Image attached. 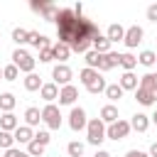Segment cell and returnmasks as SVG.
I'll use <instances>...</instances> for the list:
<instances>
[{"instance_id": "obj_1", "label": "cell", "mask_w": 157, "mask_h": 157, "mask_svg": "<svg viewBox=\"0 0 157 157\" xmlns=\"http://www.w3.org/2000/svg\"><path fill=\"white\" fill-rule=\"evenodd\" d=\"M56 29H59V42L66 44L71 52L86 54L91 52L93 39L101 37V29L83 15H76L69 7H59V17H56Z\"/></svg>"}, {"instance_id": "obj_2", "label": "cell", "mask_w": 157, "mask_h": 157, "mask_svg": "<svg viewBox=\"0 0 157 157\" xmlns=\"http://www.w3.org/2000/svg\"><path fill=\"white\" fill-rule=\"evenodd\" d=\"M86 140H88L91 145H96V147L105 140V125H103L101 118H93V120L86 123Z\"/></svg>"}, {"instance_id": "obj_3", "label": "cell", "mask_w": 157, "mask_h": 157, "mask_svg": "<svg viewBox=\"0 0 157 157\" xmlns=\"http://www.w3.org/2000/svg\"><path fill=\"white\" fill-rule=\"evenodd\" d=\"M12 64L17 66V71L32 74V71H34V64H37V61L32 59V54H29L27 49H20V47H17V49L12 52Z\"/></svg>"}, {"instance_id": "obj_4", "label": "cell", "mask_w": 157, "mask_h": 157, "mask_svg": "<svg viewBox=\"0 0 157 157\" xmlns=\"http://www.w3.org/2000/svg\"><path fill=\"white\" fill-rule=\"evenodd\" d=\"M42 120L47 123L49 130H59V128H61V113H59V108H56L54 103H47V105L42 108Z\"/></svg>"}, {"instance_id": "obj_5", "label": "cell", "mask_w": 157, "mask_h": 157, "mask_svg": "<svg viewBox=\"0 0 157 157\" xmlns=\"http://www.w3.org/2000/svg\"><path fill=\"white\" fill-rule=\"evenodd\" d=\"M128 132H130V123L128 120H115V123H110L108 128H105V137L108 140H123V137H128Z\"/></svg>"}, {"instance_id": "obj_6", "label": "cell", "mask_w": 157, "mask_h": 157, "mask_svg": "<svg viewBox=\"0 0 157 157\" xmlns=\"http://www.w3.org/2000/svg\"><path fill=\"white\" fill-rule=\"evenodd\" d=\"M86 110L83 108H71V113H69V128L74 130V132H78V130H83L86 128Z\"/></svg>"}, {"instance_id": "obj_7", "label": "cell", "mask_w": 157, "mask_h": 157, "mask_svg": "<svg viewBox=\"0 0 157 157\" xmlns=\"http://www.w3.org/2000/svg\"><path fill=\"white\" fill-rule=\"evenodd\" d=\"M142 37H145V32H142V27H137V25H130L128 29H125V37H123V42H125V47H137L140 42H142Z\"/></svg>"}, {"instance_id": "obj_8", "label": "cell", "mask_w": 157, "mask_h": 157, "mask_svg": "<svg viewBox=\"0 0 157 157\" xmlns=\"http://www.w3.org/2000/svg\"><path fill=\"white\" fill-rule=\"evenodd\" d=\"M52 76H54V83H56V86H59V83H61V86H69V81H71L74 74H71V69H69L66 64H56V66L52 69Z\"/></svg>"}, {"instance_id": "obj_9", "label": "cell", "mask_w": 157, "mask_h": 157, "mask_svg": "<svg viewBox=\"0 0 157 157\" xmlns=\"http://www.w3.org/2000/svg\"><path fill=\"white\" fill-rule=\"evenodd\" d=\"M78 98V88L76 86H61V91H59V105H74V101Z\"/></svg>"}, {"instance_id": "obj_10", "label": "cell", "mask_w": 157, "mask_h": 157, "mask_svg": "<svg viewBox=\"0 0 157 157\" xmlns=\"http://www.w3.org/2000/svg\"><path fill=\"white\" fill-rule=\"evenodd\" d=\"M12 137H15V142H20V145H29V142L34 140V130L27 128V125H17V130L12 132Z\"/></svg>"}, {"instance_id": "obj_11", "label": "cell", "mask_w": 157, "mask_h": 157, "mask_svg": "<svg viewBox=\"0 0 157 157\" xmlns=\"http://www.w3.org/2000/svg\"><path fill=\"white\" fill-rule=\"evenodd\" d=\"M135 101H137L140 105H155V103H157V91L135 88Z\"/></svg>"}, {"instance_id": "obj_12", "label": "cell", "mask_w": 157, "mask_h": 157, "mask_svg": "<svg viewBox=\"0 0 157 157\" xmlns=\"http://www.w3.org/2000/svg\"><path fill=\"white\" fill-rule=\"evenodd\" d=\"M101 120H103V125H110V123L120 120V115H118V108H115L113 103L103 105V108H101Z\"/></svg>"}, {"instance_id": "obj_13", "label": "cell", "mask_w": 157, "mask_h": 157, "mask_svg": "<svg viewBox=\"0 0 157 157\" xmlns=\"http://www.w3.org/2000/svg\"><path fill=\"white\" fill-rule=\"evenodd\" d=\"M150 128V115L145 113H135L132 120H130V130H137V132H145Z\"/></svg>"}, {"instance_id": "obj_14", "label": "cell", "mask_w": 157, "mask_h": 157, "mask_svg": "<svg viewBox=\"0 0 157 157\" xmlns=\"http://www.w3.org/2000/svg\"><path fill=\"white\" fill-rule=\"evenodd\" d=\"M39 96H42L47 103H52V101H56V98H59V86H56V83H42Z\"/></svg>"}, {"instance_id": "obj_15", "label": "cell", "mask_w": 157, "mask_h": 157, "mask_svg": "<svg viewBox=\"0 0 157 157\" xmlns=\"http://www.w3.org/2000/svg\"><path fill=\"white\" fill-rule=\"evenodd\" d=\"M17 118L12 115V113H2L0 115V130H5V132H15L17 130Z\"/></svg>"}, {"instance_id": "obj_16", "label": "cell", "mask_w": 157, "mask_h": 157, "mask_svg": "<svg viewBox=\"0 0 157 157\" xmlns=\"http://www.w3.org/2000/svg\"><path fill=\"white\" fill-rule=\"evenodd\" d=\"M123 37H125V29H123V27H120L118 22H113V25H110V27L105 29V39H108L110 44H113V42H120Z\"/></svg>"}, {"instance_id": "obj_17", "label": "cell", "mask_w": 157, "mask_h": 157, "mask_svg": "<svg viewBox=\"0 0 157 157\" xmlns=\"http://www.w3.org/2000/svg\"><path fill=\"white\" fill-rule=\"evenodd\" d=\"M78 78H81V83L88 88L93 81H98V78H101V74H98L96 69H88V66H86V69H81V71H78Z\"/></svg>"}, {"instance_id": "obj_18", "label": "cell", "mask_w": 157, "mask_h": 157, "mask_svg": "<svg viewBox=\"0 0 157 157\" xmlns=\"http://www.w3.org/2000/svg\"><path fill=\"white\" fill-rule=\"evenodd\" d=\"M123 91H135L137 88V76L132 74V71H125L123 76H120V83H118Z\"/></svg>"}, {"instance_id": "obj_19", "label": "cell", "mask_w": 157, "mask_h": 157, "mask_svg": "<svg viewBox=\"0 0 157 157\" xmlns=\"http://www.w3.org/2000/svg\"><path fill=\"white\" fill-rule=\"evenodd\" d=\"M27 44H32L34 49H44V47H49V39L44 34H39V32H29L27 34Z\"/></svg>"}, {"instance_id": "obj_20", "label": "cell", "mask_w": 157, "mask_h": 157, "mask_svg": "<svg viewBox=\"0 0 157 157\" xmlns=\"http://www.w3.org/2000/svg\"><path fill=\"white\" fill-rule=\"evenodd\" d=\"M39 120H42V110H39V108H27V110H25V123H27V128L39 125Z\"/></svg>"}, {"instance_id": "obj_21", "label": "cell", "mask_w": 157, "mask_h": 157, "mask_svg": "<svg viewBox=\"0 0 157 157\" xmlns=\"http://www.w3.org/2000/svg\"><path fill=\"white\" fill-rule=\"evenodd\" d=\"M52 52H54V59H59L61 64H64V61L71 56V49H69L66 44H61V42H56V44L52 47Z\"/></svg>"}, {"instance_id": "obj_22", "label": "cell", "mask_w": 157, "mask_h": 157, "mask_svg": "<svg viewBox=\"0 0 157 157\" xmlns=\"http://www.w3.org/2000/svg\"><path fill=\"white\" fill-rule=\"evenodd\" d=\"M91 49H93V52H98V54H108V52H110V42L105 39V34H101L98 39H93Z\"/></svg>"}, {"instance_id": "obj_23", "label": "cell", "mask_w": 157, "mask_h": 157, "mask_svg": "<svg viewBox=\"0 0 157 157\" xmlns=\"http://www.w3.org/2000/svg\"><path fill=\"white\" fill-rule=\"evenodd\" d=\"M103 93H105V98H110V101H120V98H123V93H125V91H123V88H120V86H118V83H108V86H105V91H103Z\"/></svg>"}, {"instance_id": "obj_24", "label": "cell", "mask_w": 157, "mask_h": 157, "mask_svg": "<svg viewBox=\"0 0 157 157\" xmlns=\"http://www.w3.org/2000/svg\"><path fill=\"white\" fill-rule=\"evenodd\" d=\"M15 96L12 93H0V110H5V113H12V108H15Z\"/></svg>"}, {"instance_id": "obj_25", "label": "cell", "mask_w": 157, "mask_h": 157, "mask_svg": "<svg viewBox=\"0 0 157 157\" xmlns=\"http://www.w3.org/2000/svg\"><path fill=\"white\" fill-rule=\"evenodd\" d=\"M118 66H123L125 71H132V69L137 66V56H132V54L125 52V54H120V64H118Z\"/></svg>"}, {"instance_id": "obj_26", "label": "cell", "mask_w": 157, "mask_h": 157, "mask_svg": "<svg viewBox=\"0 0 157 157\" xmlns=\"http://www.w3.org/2000/svg\"><path fill=\"white\" fill-rule=\"evenodd\" d=\"M25 88L27 91H39L42 88V78L32 71V74H27V78H25Z\"/></svg>"}, {"instance_id": "obj_27", "label": "cell", "mask_w": 157, "mask_h": 157, "mask_svg": "<svg viewBox=\"0 0 157 157\" xmlns=\"http://www.w3.org/2000/svg\"><path fill=\"white\" fill-rule=\"evenodd\" d=\"M137 88H145V91H157V83H155V74H145L137 83Z\"/></svg>"}, {"instance_id": "obj_28", "label": "cell", "mask_w": 157, "mask_h": 157, "mask_svg": "<svg viewBox=\"0 0 157 157\" xmlns=\"http://www.w3.org/2000/svg\"><path fill=\"white\" fill-rule=\"evenodd\" d=\"M137 61H140L142 66H152V64L157 61V54H155V52H150V49H145V52H140Z\"/></svg>"}, {"instance_id": "obj_29", "label": "cell", "mask_w": 157, "mask_h": 157, "mask_svg": "<svg viewBox=\"0 0 157 157\" xmlns=\"http://www.w3.org/2000/svg\"><path fill=\"white\" fill-rule=\"evenodd\" d=\"M66 152H69V157H83V142H78V140L69 142L66 145Z\"/></svg>"}, {"instance_id": "obj_30", "label": "cell", "mask_w": 157, "mask_h": 157, "mask_svg": "<svg viewBox=\"0 0 157 157\" xmlns=\"http://www.w3.org/2000/svg\"><path fill=\"white\" fill-rule=\"evenodd\" d=\"M42 17H44V20H49V22H52V20H56V17H59V7H56L54 2H47V7L42 10Z\"/></svg>"}, {"instance_id": "obj_31", "label": "cell", "mask_w": 157, "mask_h": 157, "mask_svg": "<svg viewBox=\"0 0 157 157\" xmlns=\"http://www.w3.org/2000/svg\"><path fill=\"white\" fill-rule=\"evenodd\" d=\"M101 56L103 54H98V52H86V64H88V69H96L98 71V64H101Z\"/></svg>"}, {"instance_id": "obj_32", "label": "cell", "mask_w": 157, "mask_h": 157, "mask_svg": "<svg viewBox=\"0 0 157 157\" xmlns=\"http://www.w3.org/2000/svg\"><path fill=\"white\" fill-rule=\"evenodd\" d=\"M27 34H29V29L15 27V29H12V42H15V44H25V42H27Z\"/></svg>"}, {"instance_id": "obj_33", "label": "cell", "mask_w": 157, "mask_h": 157, "mask_svg": "<svg viewBox=\"0 0 157 157\" xmlns=\"http://www.w3.org/2000/svg\"><path fill=\"white\" fill-rule=\"evenodd\" d=\"M17 76H20V71H17V66H15V64L2 66V78H5V81H15Z\"/></svg>"}, {"instance_id": "obj_34", "label": "cell", "mask_w": 157, "mask_h": 157, "mask_svg": "<svg viewBox=\"0 0 157 157\" xmlns=\"http://www.w3.org/2000/svg\"><path fill=\"white\" fill-rule=\"evenodd\" d=\"M15 145V137H12V132H5V130H0V147L2 150H10Z\"/></svg>"}, {"instance_id": "obj_35", "label": "cell", "mask_w": 157, "mask_h": 157, "mask_svg": "<svg viewBox=\"0 0 157 157\" xmlns=\"http://www.w3.org/2000/svg\"><path fill=\"white\" fill-rule=\"evenodd\" d=\"M27 155H29V157H42V155H44V147H42L39 142L32 140V142L27 145Z\"/></svg>"}, {"instance_id": "obj_36", "label": "cell", "mask_w": 157, "mask_h": 157, "mask_svg": "<svg viewBox=\"0 0 157 157\" xmlns=\"http://www.w3.org/2000/svg\"><path fill=\"white\" fill-rule=\"evenodd\" d=\"M105 86H108V83H105V78H98V81H93L86 91H88V93H103V91H105Z\"/></svg>"}, {"instance_id": "obj_37", "label": "cell", "mask_w": 157, "mask_h": 157, "mask_svg": "<svg viewBox=\"0 0 157 157\" xmlns=\"http://www.w3.org/2000/svg\"><path fill=\"white\" fill-rule=\"evenodd\" d=\"M49 140H52V135H49L47 130H39V132H34V142H39L42 147H47V145H49Z\"/></svg>"}, {"instance_id": "obj_38", "label": "cell", "mask_w": 157, "mask_h": 157, "mask_svg": "<svg viewBox=\"0 0 157 157\" xmlns=\"http://www.w3.org/2000/svg\"><path fill=\"white\" fill-rule=\"evenodd\" d=\"M54 59V52H52V47H44V49H39V61H52Z\"/></svg>"}, {"instance_id": "obj_39", "label": "cell", "mask_w": 157, "mask_h": 157, "mask_svg": "<svg viewBox=\"0 0 157 157\" xmlns=\"http://www.w3.org/2000/svg\"><path fill=\"white\" fill-rule=\"evenodd\" d=\"M29 7H32L34 12H39V15H42V10L47 7V0H32V2H29Z\"/></svg>"}, {"instance_id": "obj_40", "label": "cell", "mask_w": 157, "mask_h": 157, "mask_svg": "<svg viewBox=\"0 0 157 157\" xmlns=\"http://www.w3.org/2000/svg\"><path fill=\"white\" fill-rule=\"evenodd\" d=\"M147 20H150V22H157V2L147 7Z\"/></svg>"}, {"instance_id": "obj_41", "label": "cell", "mask_w": 157, "mask_h": 157, "mask_svg": "<svg viewBox=\"0 0 157 157\" xmlns=\"http://www.w3.org/2000/svg\"><path fill=\"white\" fill-rule=\"evenodd\" d=\"M5 157H22V152L15 150V147H10V150H5Z\"/></svg>"}, {"instance_id": "obj_42", "label": "cell", "mask_w": 157, "mask_h": 157, "mask_svg": "<svg viewBox=\"0 0 157 157\" xmlns=\"http://www.w3.org/2000/svg\"><path fill=\"white\" fill-rule=\"evenodd\" d=\"M125 157H150V155H147V152H140V150H130Z\"/></svg>"}, {"instance_id": "obj_43", "label": "cell", "mask_w": 157, "mask_h": 157, "mask_svg": "<svg viewBox=\"0 0 157 157\" xmlns=\"http://www.w3.org/2000/svg\"><path fill=\"white\" fill-rule=\"evenodd\" d=\"M150 157H157V142L150 145Z\"/></svg>"}, {"instance_id": "obj_44", "label": "cell", "mask_w": 157, "mask_h": 157, "mask_svg": "<svg viewBox=\"0 0 157 157\" xmlns=\"http://www.w3.org/2000/svg\"><path fill=\"white\" fill-rule=\"evenodd\" d=\"M93 157H110V152H105V150H98Z\"/></svg>"}, {"instance_id": "obj_45", "label": "cell", "mask_w": 157, "mask_h": 157, "mask_svg": "<svg viewBox=\"0 0 157 157\" xmlns=\"http://www.w3.org/2000/svg\"><path fill=\"white\" fill-rule=\"evenodd\" d=\"M150 120H152V123L157 125V110H155V115H150Z\"/></svg>"}, {"instance_id": "obj_46", "label": "cell", "mask_w": 157, "mask_h": 157, "mask_svg": "<svg viewBox=\"0 0 157 157\" xmlns=\"http://www.w3.org/2000/svg\"><path fill=\"white\" fill-rule=\"evenodd\" d=\"M22 157H29V155H27V152H22Z\"/></svg>"}, {"instance_id": "obj_47", "label": "cell", "mask_w": 157, "mask_h": 157, "mask_svg": "<svg viewBox=\"0 0 157 157\" xmlns=\"http://www.w3.org/2000/svg\"><path fill=\"white\" fill-rule=\"evenodd\" d=\"M0 78H2V66H0Z\"/></svg>"}, {"instance_id": "obj_48", "label": "cell", "mask_w": 157, "mask_h": 157, "mask_svg": "<svg viewBox=\"0 0 157 157\" xmlns=\"http://www.w3.org/2000/svg\"><path fill=\"white\" fill-rule=\"evenodd\" d=\"M155 83H157V74H155Z\"/></svg>"}]
</instances>
